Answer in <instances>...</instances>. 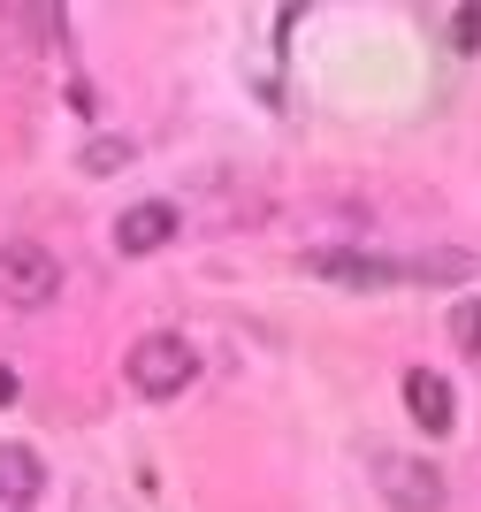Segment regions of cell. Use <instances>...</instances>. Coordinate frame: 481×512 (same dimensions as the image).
<instances>
[{"instance_id": "5b68a950", "label": "cell", "mask_w": 481, "mask_h": 512, "mask_svg": "<svg viewBox=\"0 0 481 512\" xmlns=\"http://www.w3.org/2000/svg\"><path fill=\"white\" fill-rule=\"evenodd\" d=\"M405 406H413V421L428 428V436H443V428L459 421V406H451V383H443L436 367H405Z\"/></svg>"}, {"instance_id": "8992f818", "label": "cell", "mask_w": 481, "mask_h": 512, "mask_svg": "<svg viewBox=\"0 0 481 512\" xmlns=\"http://www.w3.org/2000/svg\"><path fill=\"white\" fill-rule=\"evenodd\" d=\"M46 490V467H39V451H23V444H0V505H39Z\"/></svg>"}, {"instance_id": "8fae6325", "label": "cell", "mask_w": 481, "mask_h": 512, "mask_svg": "<svg viewBox=\"0 0 481 512\" xmlns=\"http://www.w3.org/2000/svg\"><path fill=\"white\" fill-rule=\"evenodd\" d=\"M8 398H16V367H0V406H8Z\"/></svg>"}, {"instance_id": "ba28073f", "label": "cell", "mask_w": 481, "mask_h": 512, "mask_svg": "<svg viewBox=\"0 0 481 512\" xmlns=\"http://www.w3.org/2000/svg\"><path fill=\"white\" fill-rule=\"evenodd\" d=\"M451 337H459L466 360H481V299H459V306H451Z\"/></svg>"}, {"instance_id": "52a82bcc", "label": "cell", "mask_w": 481, "mask_h": 512, "mask_svg": "<svg viewBox=\"0 0 481 512\" xmlns=\"http://www.w3.org/2000/svg\"><path fill=\"white\" fill-rule=\"evenodd\" d=\"M306 268H314V276H329V283H398V268H390V260H352V253H314Z\"/></svg>"}, {"instance_id": "9c48e42d", "label": "cell", "mask_w": 481, "mask_h": 512, "mask_svg": "<svg viewBox=\"0 0 481 512\" xmlns=\"http://www.w3.org/2000/svg\"><path fill=\"white\" fill-rule=\"evenodd\" d=\"M451 46H459V54L481 46V8H459V16H451Z\"/></svg>"}, {"instance_id": "3957f363", "label": "cell", "mask_w": 481, "mask_h": 512, "mask_svg": "<svg viewBox=\"0 0 481 512\" xmlns=\"http://www.w3.org/2000/svg\"><path fill=\"white\" fill-rule=\"evenodd\" d=\"M375 490L390 497V505L398 512H443V474H436V459H398V451H390V459H375Z\"/></svg>"}, {"instance_id": "6da1fadb", "label": "cell", "mask_w": 481, "mask_h": 512, "mask_svg": "<svg viewBox=\"0 0 481 512\" xmlns=\"http://www.w3.org/2000/svg\"><path fill=\"white\" fill-rule=\"evenodd\" d=\"M130 390L138 398H176V390H191V375H199V352H191V337H138L130 344V360H123Z\"/></svg>"}, {"instance_id": "30bf717a", "label": "cell", "mask_w": 481, "mask_h": 512, "mask_svg": "<svg viewBox=\"0 0 481 512\" xmlns=\"http://www.w3.org/2000/svg\"><path fill=\"white\" fill-rule=\"evenodd\" d=\"M123 161H130V146H123V138H100V146H92V153H84V169H123Z\"/></svg>"}, {"instance_id": "277c9868", "label": "cell", "mask_w": 481, "mask_h": 512, "mask_svg": "<svg viewBox=\"0 0 481 512\" xmlns=\"http://www.w3.org/2000/svg\"><path fill=\"white\" fill-rule=\"evenodd\" d=\"M168 237H176V207L168 199H138V207H123L115 214V253H161Z\"/></svg>"}, {"instance_id": "7a4b0ae2", "label": "cell", "mask_w": 481, "mask_h": 512, "mask_svg": "<svg viewBox=\"0 0 481 512\" xmlns=\"http://www.w3.org/2000/svg\"><path fill=\"white\" fill-rule=\"evenodd\" d=\"M54 291H62V260L46 253L39 237H8V245H0V306H23V314H31V306H46Z\"/></svg>"}]
</instances>
